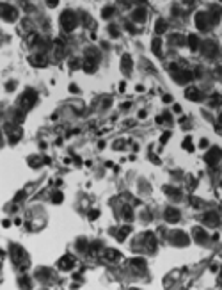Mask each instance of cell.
<instances>
[{"label":"cell","instance_id":"obj_31","mask_svg":"<svg viewBox=\"0 0 222 290\" xmlns=\"http://www.w3.org/2000/svg\"><path fill=\"white\" fill-rule=\"evenodd\" d=\"M132 265H135V267H139V269H144L146 267V263H144V260H142V258H133Z\"/></svg>","mask_w":222,"mask_h":290},{"label":"cell","instance_id":"obj_44","mask_svg":"<svg viewBox=\"0 0 222 290\" xmlns=\"http://www.w3.org/2000/svg\"><path fill=\"white\" fill-rule=\"evenodd\" d=\"M208 146V141L206 139H201V148H206Z\"/></svg>","mask_w":222,"mask_h":290},{"label":"cell","instance_id":"obj_49","mask_svg":"<svg viewBox=\"0 0 222 290\" xmlns=\"http://www.w3.org/2000/svg\"><path fill=\"white\" fill-rule=\"evenodd\" d=\"M0 142H2V135H0Z\"/></svg>","mask_w":222,"mask_h":290},{"label":"cell","instance_id":"obj_6","mask_svg":"<svg viewBox=\"0 0 222 290\" xmlns=\"http://www.w3.org/2000/svg\"><path fill=\"white\" fill-rule=\"evenodd\" d=\"M195 25L199 29L201 32H204L210 29V16L206 14V13H197L195 14Z\"/></svg>","mask_w":222,"mask_h":290},{"label":"cell","instance_id":"obj_47","mask_svg":"<svg viewBox=\"0 0 222 290\" xmlns=\"http://www.w3.org/2000/svg\"><path fill=\"white\" fill-rule=\"evenodd\" d=\"M174 112H181V107L179 105H174Z\"/></svg>","mask_w":222,"mask_h":290},{"label":"cell","instance_id":"obj_33","mask_svg":"<svg viewBox=\"0 0 222 290\" xmlns=\"http://www.w3.org/2000/svg\"><path fill=\"white\" fill-rule=\"evenodd\" d=\"M165 192L169 194V196H176V198H179V196H181L178 189H171V187H165Z\"/></svg>","mask_w":222,"mask_h":290},{"label":"cell","instance_id":"obj_4","mask_svg":"<svg viewBox=\"0 0 222 290\" xmlns=\"http://www.w3.org/2000/svg\"><path fill=\"white\" fill-rule=\"evenodd\" d=\"M0 16L4 20H7V22H14L18 16V11L11 4H0Z\"/></svg>","mask_w":222,"mask_h":290},{"label":"cell","instance_id":"obj_15","mask_svg":"<svg viewBox=\"0 0 222 290\" xmlns=\"http://www.w3.org/2000/svg\"><path fill=\"white\" fill-rule=\"evenodd\" d=\"M121 68L124 73H130V70H132V57L128 54L123 55V59H121Z\"/></svg>","mask_w":222,"mask_h":290},{"label":"cell","instance_id":"obj_17","mask_svg":"<svg viewBox=\"0 0 222 290\" xmlns=\"http://www.w3.org/2000/svg\"><path fill=\"white\" fill-rule=\"evenodd\" d=\"M151 46H153V52H155L156 57H162V55H164V52H162V39L160 38L153 39V45H151Z\"/></svg>","mask_w":222,"mask_h":290},{"label":"cell","instance_id":"obj_36","mask_svg":"<svg viewBox=\"0 0 222 290\" xmlns=\"http://www.w3.org/2000/svg\"><path fill=\"white\" fill-rule=\"evenodd\" d=\"M69 66H71V70H75V68H80L82 64H80V61H78V59H73V61H71V64H69Z\"/></svg>","mask_w":222,"mask_h":290},{"label":"cell","instance_id":"obj_1","mask_svg":"<svg viewBox=\"0 0 222 290\" xmlns=\"http://www.w3.org/2000/svg\"><path fill=\"white\" fill-rule=\"evenodd\" d=\"M78 25V18L77 14L73 11H64L61 14V27L66 30V32H71V30H75Z\"/></svg>","mask_w":222,"mask_h":290},{"label":"cell","instance_id":"obj_2","mask_svg":"<svg viewBox=\"0 0 222 290\" xmlns=\"http://www.w3.org/2000/svg\"><path fill=\"white\" fill-rule=\"evenodd\" d=\"M36 100H38V94L34 93L32 89H28L27 93L22 96V100H20V105H22V109H23V114L27 112V110H30L36 105Z\"/></svg>","mask_w":222,"mask_h":290},{"label":"cell","instance_id":"obj_3","mask_svg":"<svg viewBox=\"0 0 222 290\" xmlns=\"http://www.w3.org/2000/svg\"><path fill=\"white\" fill-rule=\"evenodd\" d=\"M176 70V73H174V80H176L178 84H185V82H189V80H192V71L189 70H178V66L176 64H172L171 66V71Z\"/></svg>","mask_w":222,"mask_h":290},{"label":"cell","instance_id":"obj_16","mask_svg":"<svg viewBox=\"0 0 222 290\" xmlns=\"http://www.w3.org/2000/svg\"><path fill=\"white\" fill-rule=\"evenodd\" d=\"M105 258L108 262H116V260H121V255L116 249H105Z\"/></svg>","mask_w":222,"mask_h":290},{"label":"cell","instance_id":"obj_14","mask_svg":"<svg viewBox=\"0 0 222 290\" xmlns=\"http://www.w3.org/2000/svg\"><path fill=\"white\" fill-rule=\"evenodd\" d=\"M185 98L192 100V102H199V100H201L199 89H197V87H189L187 91H185Z\"/></svg>","mask_w":222,"mask_h":290},{"label":"cell","instance_id":"obj_7","mask_svg":"<svg viewBox=\"0 0 222 290\" xmlns=\"http://www.w3.org/2000/svg\"><path fill=\"white\" fill-rule=\"evenodd\" d=\"M203 54H204L206 57L213 59V57H217V54H219V46H217L213 41H204V45H203Z\"/></svg>","mask_w":222,"mask_h":290},{"label":"cell","instance_id":"obj_34","mask_svg":"<svg viewBox=\"0 0 222 290\" xmlns=\"http://www.w3.org/2000/svg\"><path fill=\"white\" fill-rule=\"evenodd\" d=\"M108 32H110L112 38H117V36H119V29H117L116 25H110V27H108Z\"/></svg>","mask_w":222,"mask_h":290},{"label":"cell","instance_id":"obj_43","mask_svg":"<svg viewBox=\"0 0 222 290\" xmlns=\"http://www.w3.org/2000/svg\"><path fill=\"white\" fill-rule=\"evenodd\" d=\"M46 4H48L50 7H55L57 4H59V2H57V0H52V2H46Z\"/></svg>","mask_w":222,"mask_h":290},{"label":"cell","instance_id":"obj_27","mask_svg":"<svg viewBox=\"0 0 222 290\" xmlns=\"http://www.w3.org/2000/svg\"><path fill=\"white\" fill-rule=\"evenodd\" d=\"M146 240L149 242V249H151V251H155V247H156V242H155V235H153V233H149V231H148V235H146Z\"/></svg>","mask_w":222,"mask_h":290},{"label":"cell","instance_id":"obj_13","mask_svg":"<svg viewBox=\"0 0 222 290\" xmlns=\"http://www.w3.org/2000/svg\"><path fill=\"white\" fill-rule=\"evenodd\" d=\"M146 16H148L146 7H137V9L132 13V20H135V22H144Z\"/></svg>","mask_w":222,"mask_h":290},{"label":"cell","instance_id":"obj_22","mask_svg":"<svg viewBox=\"0 0 222 290\" xmlns=\"http://www.w3.org/2000/svg\"><path fill=\"white\" fill-rule=\"evenodd\" d=\"M130 231H132V228H130V226H124V228H121V230L117 231V235H116V239L119 242H123L124 240V239H126V235L128 233H130Z\"/></svg>","mask_w":222,"mask_h":290},{"label":"cell","instance_id":"obj_5","mask_svg":"<svg viewBox=\"0 0 222 290\" xmlns=\"http://www.w3.org/2000/svg\"><path fill=\"white\" fill-rule=\"evenodd\" d=\"M11 253H13V260H14V263H22L23 267H27L28 263H27V255H25V251H23L20 246H13V249H11Z\"/></svg>","mask_w":222,"mask_h":290},{"label":"cell","instance_id":"obj_20","mask_svg":"<svg viewBox=\"0 0 222 290\" xmlns=\"http://www.w3.org/2000/svg\"><path fill=\"white\" fill-rule=\"evenodd\" d=\"M194 237L199 244H203V242L206 240V231L203 230V228H194Z\"/></svg>","mask_w":222,"mask_h":290},{"label":"cell","instance_id":"obj_38","mask_svg":"<svg viewBox=\"0 0 222 290\" xmlns=\"http://www.w3.org/2000/svg\"><path fill=\"white\" fill-rule=\"evenodd\" d=\"M126 29H128V30H130V32H133V34H135V32H137V29H135V27H133V25H132V23H126Z\"/></svg>","mask_w":222,"mask_h":290},{"label":"cell","instance_id":"obj_46","mask_svg":"<svg viewBox=\"0 0 222 290\" xmlns=\"http://www.w3.org/2000/svg\"><path fill=\"white\" fill-rule=\"evenodd\" d=\"M171 96H169V94H165V96H164V102H167V103H169V102H171Z\"/></svg>","mask_w":222,"mask_h":290},{"label":"cell","instance_id":"obj_23","mask_svg":"<svg viewBox=\"0 0 222 290\" xmlns=\"http://www.w3.org/2000/svg\"><path fill=\"white\" fill-rule=\"evenodd\" d=\"M18 283H20L22 290H30V278H28V276H20Z\"/></svg>","mask_w":222,"mask_h":290},{"label":"cell","instance_id":"obj_41","mask_svg":"<svg viewBox=\"0 0 222 290\" xmlns=\"http://www.w3.org/2000/svg\"><path fill=\"white\" fill-rule=\"evenodd\" d=\"M23 198H25V192H18V194H16V199H23Z\"/></svg>","mask_w":222,"mask_h":290},{"label":"cell","instance_id":"obj_28","mask_svg":"<svg viewBox=\"0 0 222 290\" xmlns=\"http://www.w3.org/2000/svg\"><path fill=\"white\" fill-rule=\"evenodd\" d=\"M183 148L187 150V151H194V144H192V139H190V137H185Z\"/></svg>","mask_w":222,"mask_h":290},{"label":"cell","instance_id":"obj_9","mask_svg":"<svg viewBox=\"0 0 222 290\" xmlns=\"http://www.w3.org/2000/svg\"><path fill=\"white\" fill-rule=\"evenodd\" d=\"M219 159H220V148H211L208 153H206L204 160L208 162V166H215L217 162H219Z\"/></svg>","mask_w":222,"mask_h":290},{"label":"cell","instance_id":"obj_37","mask_svg":"<svg viewBox=\"0 0 222 290\" xmlns=\"http://www.w3.org/2000/svg\"><path fill=\"white\" fill-rule=\"evenodd\" d=\"M169 137H171V132H165V134H164V137L160 139L162 144H164V142H167V139H169Z\"/></svg>","mask_w":222,"mask_h":290},{"label":"cell","instance_id":"obj_26","mask_svg":"<svg viewBox=\"0 0 222 290\" xmlns=\"http://www.w3.org/2000/svg\"><path fill=\"white\" fill-rule=\"evenodd\" d=\"M55 52H57V54H55V57H57V59H61V57H62V55H64V43H62L61 45V39H57V41H55Z\"/></svg>","mask_w":222,"mask_h":290},{"label":"cell","instance_id":"obj_24","mask_svg":"<svg viewBox=\"0 0 222 290\" xmlns=\"http://www.w3.org/2000/svg\"><path fill=\"white\" fill-rule=\"evenodd\" d=\"M123 217H124V221H133V212H132V207L130 205H124L123 207Z\"/></svg>","mask_w":222,"mask_h":290},{"label":"cell","instance_id":"obj_30","mask_svg":"<svg viewBox=\"0 0 222 290\" xmlns=\"http://www.w3.org/2000/svg\"><path fill=\"white\" fill-rule=\"evenodd\" d=\"M62 199H64V196H62L61 191H55L53 194H52V201H53V203H61Z\"/></svg>","mask_w":222,"mask_h":290},{"label":"cell","instance_id":"obj_8","mask_svg":"<svg viewBox=\"0 0 222 290\" xmlns=\"http://www.w3.org/2000/svg\"><path fill=\"white\" fill-rule=\"evenodd\" d=\"M171 240H172V244H176V246H187L190 242V239L187 237V233H183V231H172Z\"/></svg>","mask_w":222,"mask_h":290},{"label":"cell","instance_id":"obj_12","mask_svg":"<svg viewBox=\"0 0 222 290\" xmlns=\"http://www.w3.org/2000/svg\"><path fill=\"white\" fill-rule=\"evenodd\" d=\"M203 221H204L208 226H217V224H219V214L208 212V214H204V215H203Z\"/></svg>","mask_w":222,"mask_h":290},{"label":"cell","instance_id":"obj_39","mask_svg":"<svg viewBox=\"0 0 222 290\" xmlns=\"http://www.w3.org/2000/svg\"><path fill=\"white\" fill-rule=\"evenodd\" d=\"M14 87H16V84H14V82H9V84L6 86V89H7V91H13Z\"/></svg>","mask_w":222,"mask_h":290},{"label":"cell","instance_id":"obj_40","mask_svg":"<svg viewBox=\"0 0 222 290\" xmlns=\"http://www.w3.org/2000/svg\"><path fill=\"white\" fill-rule=\"evenodd\" d=\"M69 91H71V93H78V87L75 84H71V86H69Z\"/></svg>","mask_w":222,"mask_h":290},{"label":"cell","instance_id":"obj_25","mask_svg":"<svg viewBox=\"0 0 222 290\" xmlns=\"http://www.w3.org/2000/svg\"><path fill=\"white\" fill-rule=\"evenodd\" d=\"M165 29H167V22H164V20H158V22H156V25H155L156 34H164Z\"/></svg>","mask_w":222,"mask_h":290},{"label":"cell","instance_id":"obj_18","mask_svg":"<svg viewBox=\"0 0 222 290\" xmlns=\"http://www.w3.org/2000/svg\"><path fill=\"white\" fill-rule=\"evenodd\" d=\"M30 62H32L34 66H39V68L46 66V59H44V55H43V54H39V55H34V57H30Z\"/></svg>","mask_w":222,"mask_h":290},{"label":"cell","instance_id":"obj_11","mask_svg":"<svg viewBox=\"0 0 222 290\" xmlns=\"http://www.w3.org/2000/svg\"><path fill=\"white\" fill-rule=\"evenodd\" d=\"M73 267H75V262H73V258L69 255H66V256H62L59 260V269H62V271H69Z\"/></svg>","mask_w":222,"mask_h":290},{"label":"cell","instance_id":"obj_29","mask_svg":"<svg viewBox=\"0 0 222 290\" xmlns=\"http://www.w3.org/2000/svg\"><path fill=\"white\" fill-rule=\"evenodd\" d=\"M114 11H116V9H114L112 6H108V7H105V9L101 11V16H103V18H110L112 14H114Z\"/></svg>","mask_w":222,"mask_h":290},{"label":"cell","instance_id":"obj_35","mask_svg":"<svg viewBox=\"0 0 222 290\" xmlns=\"http://www.w3.org/2000/svg\"><path fill=\"white\" fill-rule=\"evenodd\" d=\"M96 217H100V212H98V210H91V212H89V219L94 221Z\"/></svg>","mask_w":222,"mask_h":290},{"label":"cell","instance_id":"obj_19","mask_svg":"<svg viewBox=\"0 0 222 290\" xmlns=\"http://www.w3.org/2000/svg\"><path fill=\"white\" fill-rule=\"evenodd\" d=\"M187 41H189V46H190V50H192V52H195V50L199 48V38H197L195 34H190Z\"/></svg>","mask_w":222,"mask_h":290},{"label":"cell","instance_id":"obj_48","mask_svg":"<svg viewBox=\"0 0 222 290\" xmlns=\"http://www.w3.org/2000/svg\"><path fill=\"white\" fill-rule=\"evenodd\" d=\"M130 105H132L130 102H126V103H123V109H130Z\"/></svg>","mask_w":222,"mask_h":290},{"label":"cell","instance_id":"obj_42","mask_svg":"<svg viewBox=\"0 0 222 290\" xmlns=\"http://www.w3.org/2000/svg\"><path fill=\"white\" fill-rule=\"evenodd\" d=\"M114 146H116V150H123V142H121V141H117L116 144H114Z\"/></svg>","mask_w":222,"mask_h":290},{"label":"cell","instance_id":"obj_32","mask_svg":"<svg viewBox=\"0 0 222 290\" xmlns=\"http://www.w3.org/2000/svg\"><path fill=\"white\" fill-rule=\"evenodd\" d=\"M77 247H78V251H85V247H87V242H85V239H78Z\"/></svg>","mask_w":222,"mask_h":290},{"label":"cell","instance_id":"obj_10","mask_svg":"<svg viewBox=\"0 0 222 290\" xmlns=\"http://www.w3.org/2000/svg\"><path fill=\"white\" fill-rule=\"evenodd\" d=\"M164 217H165V221H169V223H178L179 221V210H176L174 207H169L165 210V214H164Z\"/></svg>","mask_w":222,"mask_h":290},{"label":"cell","instance_id":"obj_21","mask_svg":"<svg viewBox=\"0 0 222 290\" xmlns=\"http://www.w3.org/2000/svg\"><path fill=\"white\" fill-rule=\"evenodd\" d=\"M82 68H83L85 73H94V71H96V62L85 59V61H83V64H82Z\"/></svg>","mask_w":222,"mask_h":290},{"label":"cell","instance_id":"obj_45","mask_svg":"<svg viewBox=\"0 0 222 290\" xmlns=\"http://www.w3.org/2000/svg\"><path fill=\"white\" fill-rule=\"evenodd\" d=\"M108 105H110V98L103 100V107H108Z\"/></svg>","mask_w":222,"mask_h":290}]
</instances>
